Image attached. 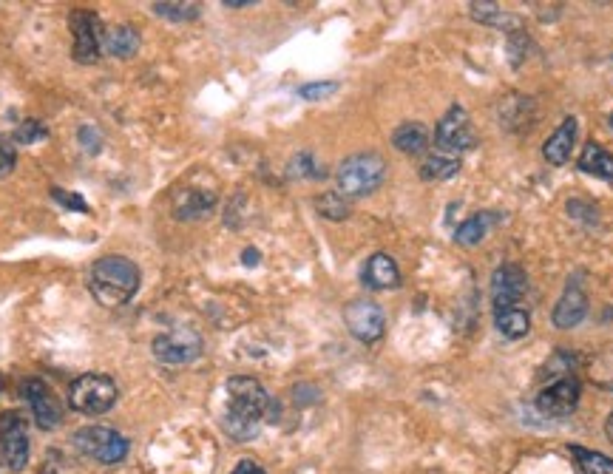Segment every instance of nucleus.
Listing matches in <instances>:
<instances>
[{
    "mask_svg": "<svg viewBox=\"0 0 613 474\" xmlns=\"http://www.w3.org/2000/svg\"><path fill=\"white\" fill-rule=\"evenodd\" d=\"M270 395L267 389L247 375H236L228 381V409L222 418V429L228 432L230 438L245 443L253 440L262 429V421L270 412Z\"/></svg>",
    "mask_w": 613,
    "mask_h": 474,
    "instance_id": "f257e3e1",
    "label": "nucleus"
},
{
    "mask_svg": "<svg viewBox=\"0 0 613 474\" xmlns=\"http://www.w3.org/2000/svg\"><path fill=\"white\" fill-rule=\"evenodd\" d=\"M88 290L103 307H123L140 290V267L125 256H103L91 264Z\"/></svg>",
    "mask_w": 613,
    "mask_h": 474,
    "instance_id": "f03ea898",
    "label": "nucleus"
},
{
    "mask_svg": "<svg viewBox=\"0 0 613 474\" xmlns=\"http://www.w3.org/2000/svg\"><path fill=\"white\" fill-rule=\"evenodd\" d=\"M386 179V159L375 151H364V154H352L347 157L338 171H335V182H338V194L355 199V196H369L372 191H378Z\"/></svg>",
    "mask_w": 613,
    "mask_h": 474,
    "instance_id": "7ed1b4c3",
    "label": "nucleus"
},
{
    "mask_svg": "<svg viewBox=\"0 0 613 474\" xmlns=\"http://www.w3.org/2000/svg\"><path fill=\"white\" fill-rule=\"evenodd\" d=\"M117 384L108 375L86 372L80 378H74L69 387V404L80 415H103L111 406L117 404Z\"/></svg>",
    "mask_w": 613,
    "mask_h": 474,
    "instance_id": "20e7f679",
    "label": "nucleus"
},
{
    "mask_svg": "<svg viewBox=\"0 0 613 474\" xmlns=\"http://www.w3.org/2000/svg\"><path fill=\"white\" fill-rule=\"evenodd\" d=\"M71 440H74L80 455L91 457L103 466H117L128 457L125 435H120L117 429H108V426H83L71 435Z\"/></svg>",
    "mask_w": 613,
    "mask_h": 474,
    "instance_id": "39448f33",
    "label": "nucleus"
},
{
    "mask_svg": "<svg viewBox=\"0 0 613 474\" xmlns=\"http://www.w3.org/2000/svg\"><path fill=\"white\" fill-rule=\"evenodd\" d=\"M151 350H154V358L162 364H171V367L191 364L202 355V335L191 327H171L151 341Z\"/></svg>",
    "mask_w": 613,
    "mask_h": 474,
    "instance_id": "423d86ee",
    "label": "nucleus"
},
{
    "mask_svg": "<svg viewBox=\"0 0 613 474\" xmlns=\"http://www.w3.org/2000/svg\"><path fill=\"white\" fill-rule=\"evenodd\" d=\"M0 463L9 472H23L29 463V429L20 412L0 415Z\"/></svg>",
    "mask_w": 613,
    "mask_h": 474,
    "instance_id": "0eeeda50",
    "label": "nucleus"
},
{
    "mask_svg": "<svg viewBox=\"0 0 613 474\" xmlns=\"http://www.w3.org/2000/svg\"><path fill=\"white\" fill-rule=\"evenodd\" d=\"M71 35H74V46L71 54L77 63H97L103 54V37H106V26L100 23V18L94 12L86 9H74L71 12Z\"/></svg>",
    "mask_w": 613,
    "mask_h": 474,
    "instance_id": "6e6552de",
    "label": "nucleus"
},
{
    "mask_svg": "<svg viewBox=\"0 0 613 474\" xmlns=\"http://www.w3.org/2000/svg\"><path fill=\"white\" fill-rule=\"evenodd\" d=\"M435 145H438V154H446V157H455V154L474 148V131L466 108L452 106L440 117L438 128H435Z\"/></svg>",
    "mask_w": 613,
    "mask_h": 474,
    "instance_id": "1a4fd4ad",
    "label": "nucleus"
},
{
    "mask_svg": "<svg viewBox=\"0 0 613 474\" xmlns=\"http://www.w3.org/2000/svg\"><path fill=\"white\" fill-rule=\"evenodd\" d=\"M579 395H582V387H579L577 375H562L557 381H551L548 387L540 389L534 406L545 418H568L577 409Z\"/></svg>",
    "mask_w": 613,
    "mask_h": 474,
    "instance_id": "9d476101",
    "label": "nucleus"
},
{
    "mask_svg": "<svg viewBox=\"0 0 613 474\" xmlns=\"http://www.w3.org/2000/svg\"><path fill=\"white\" fill-rule=\"evenodd\" d=\"M528 293V276L520 264H500L491 276V301L494 310L520 307Z\"/></svg>",
    "mask_w": 613,
    "mask_h": 474,
    "instance_id": "9b49d317",
    "label": "nucleus"
},
{
    "mask_svg": "<svg viewBox=\"0 0 613 474\" xmlns=\"http://www.w3.org/2000/svg\"><path fill=\"white\" fill-rule=\"evenodd\" d=\"M20 392H23V398H26V404L32 409V415H35V421L40 429L52 432V429L60 426V421H63V409H60V401H57V395H54L52 387H49L46 381H40V378H26L23 387H20Z\"/></svg>",
    "mask_w": 613,
    "mask_h": 474,
    "instance_id": "f8f14e48",
    "label": "nucleus"
},
{
    "mask_svg": "<svg viewBox=\"0 0 613 474\" xmlns=\"http://www.w3.org/2000/svg\"><path fill=\"white\" fill-rule=\"evenodd\" d=\"M344 324H347V330H350L358 341L372 344V341H378V338L384 335L386 316L375 301L358 299L350 301V304L344 307Z\"/></svg>",
    "mask_w": 613,
    "mask_h": 474,
    "instance_id": "ddd939ff",
    "label": "nucleus"
},
{
    "mask_svg": "<svg viewBox=\"0 0 613 474\" xmlns=\"http://www.w3.org/2000/svg\"><path fill=\"white\" fill-rule=\"evenodd\" d=\"M585 316H588V296H585L582 284H579L577 279H571L568 281V287H565V293L560 296V301H557V307H554V324H557L560 330H571V327H577Z\"/></svg>",
    "mask_w": 613,
    "mask_h": 474,
    "instance_id": "4468645a",
    "label": "nucleus"
},
{
    "mask_svg": "<svg viewBox=\"0 0 613 474\" xmlns=\"http://www.w3.org/2000/svg\"><path fill=\"white\" fill-rule=\"evenodd\" d=\"M361 281L367 284L369 290H395L401 284V270L392 256L386 253H375L369 256V262L364 264V273H361Z\"/></svg>",
    "mask_w": 613,
    "mask_h": 474,
    "instance_id": "2eb2a0df",
    "label": "nucleus"
},
{
    "mask_svg": "<svg viewBox=\"0 0 613 474\" xmlns=\"http://www.w3.org/2000/svg\"><path fill=\"white\" fill-rule=\"evenodd\" d=\"M577 117H565L562 125L545 140L543 145V157L551 162V165H565L571 159V151H574V142H577Z\"/></svg>",
    "mask_w": 613,
    "mask_h": 474,
    "instance_id": "dca6fc26",
    "label": "nucleus"
},
{
    "mask_svg": "<svg viewBox=\"0 0 613 474\" xmlns=\"http://www.w3.org/2000/svg\"><path fill=\"white\" fill-rule=\"evenodd\" d=\"M216 208V194L213 191H202V188H188V191H179L174 199V216L176 219H205L208 213Z\"/></svg>",
    "mask_w": 613,
    "mask_h": 474,
    "instance_id": "f3484780",
    "label": "nucleus"
},
{
    "mask_svg": "<svg viewBox=\"0 0 613 474\" xmlns=\"http://www.w3.org/2000/svg\"><path fill=\"white\" fill-rule=\"evenodd\" d=\"M429 142H432V134H429V128L423 123H403L398 125L395 134H392V145H395L401 154H409V157L423 154V151L429 148Z\"/></svg>",
    "mask_w": 613,
    "mask_h": 474,
    "instance_id": "a211bd4d",
    "label": "nucleus"
},
{
    "mask_svg": "<svg viewBox=\"0 0 613 474\" xmlns=\"http://www.w3.org/2000/svg\"><path fill=\"white\" fill-rule=\"evenodd\" d=\"M103 52L128 60L140 52V35L131 26H108L106 37H103Z\"/></svg>",
    "mask_w": 613,
    "mask_h": 474,
    "instance_id": "6ab92c4d",
    "label": "nucleus"
},
{
    "mask_svg": "<svg viewBox=\"0 0 613 474\" xmlns=\"http://www.w3.org/2000/svg\"><path fill=\"white\" fill-rule=\"evenodd\" d=\"M579 168L596 179H613V154L599 142H588L579 154Z\"/></svg>",
    "mask_w": 613,
    "mask_h": 474,
    "instance_id": "aec40b11",
    "label": "nucleus"
},
{
    "mask_svg": "<svg viewBox=\"0 0 613 474\" xmlns=\"http://www.w3.org/2000/svg\"><path fill=\"white\" fill-rule=\"evenodd\" d=\"M494 324L506 338L517 341V338H526L531 330V316L523 307H506V310H494Z\"/></svg>",
    "mask_w": 613,
    "mask_h": 474,
    "instance_id": "412c9836",
    "label": "nucleus"
},
{
    "mask_svg": "<svg viewBox=\"0 0 613 474\" xmlns=\"http://www.w3.org/2000/svg\"><path fill=\"white\" fill-rule=\"evenodd\" d=\"M494 222H497V216H494V213H477V216L466 219V222L457 228L455 242L463 247L480 245V242L486 239V233H489V228L494 225Z\"/></svg>",
    "mask_w": 613,
    "mask_h": 474,
    "instance_id": "4be33fe9",
    "label": "nucleus"
},
{
    "mask_svg": "<svg viewBox=\"0 0 613 474\" xmlns=\"http://www.w3.org/2000/svg\"><path fill=\"white\" fill-rule=\"evenodd\" d=\"M460 171V159L446 157V154H432V157L423 159L421 165V179L426 182H443V179H452Z\"/></svg>",
    "mask_w": 613,
    "mask_h": 474,
    "instance_id": "5701e85b",
    "label": "nucleus"
},
{
    "mask_svg": "<svg viewBox=\"0 0 613 474\" xmlns=\"http://www.w3.org/2000/svg\"><path fill=\"white\" fill-rule=\"evenodd\" d=\"M571 455L577 457L582 474H613V457L602 455V452H591L582 446H571Z\"/></svg>",
    "mask_w": 613,
    "mask_h": 474,
    "instance_id": "b1692460",
    "label": "nucleus"
},
{
    "mask_svg": "<svg viewBox=\"0 0 613 474\" xmlns=\"http://www.w3.org/2000/svg\"><path fill=\"white\" fill-rule=\"evenodd\" d=\"M316 208L324 219H333V222H341V219L350 216V202H347V196H341L338 191L318 196Z\"/></svg>",
    "mask_w": 613,
    "mask_h": 474,
    "instance_id": "393cba45",
    "label": "nucleus"
},
{
    "mask_svg": "<svg viewBox=\"0 0 613 474\" xmlns=\"http://www.w3.org/2000/svg\"><path fill=\"white\" fill-rule=\"evenodd\" d=\"M472 18L480 23H489V26H517V18L506 15L497 3H472Z\"/></svg>",
    "mask_w": 613,
    "mask_h": 474,
    "instance_id": "a878e982",
    "label": "nucleus"
},
{
    "mask_svg": "<svg viewBox=\"0 0 613 474\" xmlns=\"http://www.w3.org/2000/svg\"><path fill=\"white\" fill-rule=\"evenodd\" d=\"M151 9L165 20H193L199 18V3H151Z\"/></svg>",
    "mask_w": 613,
    "mask_h": 474,
    "instance_id": "bb28decb",
    "label": "nucleus"
},
{
    "mask_svg": "<svg viewBox=\"0 0 613 474\" xmlns=\"http://www.w3.org/2000/svg\"><path fill=\"white\" fill-rule=\"evenodd\" d=\"M46 137H49L46 125L37 123V120H23L15 131V142H20V145H32V142L46 140Z\"/></svg>",
    "mask_w": 613,
    "mask_h": 474,
    "instance_id": "cd10ccee",
    "label": "nucleus"
},
{
    "mask_svg": "<svg viewBox=\"0 0 613 474\" xmlns=\"http://www.w3.org/2000/svg\"><path fill=\"white\" fill-rule=\"evenodd\" d=\"M338 91V83L335 80H324V83H307V86L298 88V94L304 97V100H310V103H316V100H327L330 94H335Z\"/></svg>",
    "mask_w": 613,
    "mask_h": 474,
    "instance_id": "c85d7f7f",
    "label": "nucleus"
},
{
    "mask_svg": "<svg viewBox=\"0 0 613 474\" xmlns=\"http://www.w3.org/2000/svg\"><path fill=\"white\" fill-rule=\"evenodd\" d=\"M52 199L54 202H60L63 208H69V211H77V213H88L91 208H88V202L83 199V196L71 194V191H63V188H52Z\"/></svg>",
    "mask_w": 613,
    "mask_h": 474,
    "instance_id": "c756f323",
    "label": "nucleus"
},
{
    "mask_svg": "<svg viewBox=\"0 0 613 474\" xmlns=\"http://www.w3.org/2000/svg\"><path fill=\"white\" fill-rule=\"evenodd\" d=\"M313 168H316V159H313V154H298V157L290 162V174L293 176H313L316 174Z\"/></svg>",
    "mask_w": 613,
    "mask_h": 474,
    "instance_id": "7c9ffc66",
    "label": "nucleus"
},
{
    "mask_svg": "<svg viewBox=\"0 0 613 474\" xmlns=\"http://www.w3.org/2000/svg\"><path fill=\"white\" fill-rule=\"evenodd\" d=\"M15 162H18L15 148H12V145H6V142H0V179L15 171Z\"/></svg>",
    "mask_w": 613,
    "mask_h": 474,
    "instance_id": "2f4dec72",
    "label": "nucleus"
},
{
    "mask_svg": "<svg viewBox=\"0 0 613 474\" xmlns=\"http://www.w3.org/2000/svg\"><path fill=\"white\" fill-rule=\"evenodd\" d=\"M77 137H80V142H83V148H86V142H91V148H88L91 154H97V151H100V134H97L91 125H83V128L77 131Z\"/></svg>",
    "mask_w": 613,
    "mask_h": 474,
    "instance_id": "473e14b6",
    "label": "nucleus"
},
{
    "mask_svg": "<svg viewBox=\"0 0 613 474\" xmlns=\"http://www.w3.org/2000/svg\"><path fill=\"white\" fill-rule=\"evenodd\" d=\"M230 474H267V472H264L256 460H239V466H236Z\"/></svg>",
    "mask_w": 613,
    "mask_h": 474,
    "instance_id": "72a5a7b5",
    "label": "nucleus"
},
{
    "mask_svg": "<svg viewBox=\"0 0 613 474\" xmlns=\"http://www.w3.org/2000/svg\"><path fill=\"white\" fill-rule=\"evenodd\" d=\"M242 262H245L247 267H256V264H259V250H245V253H242Z\"/></svg>",
    "mask_w": 613,
    "mask_h": 474,
    "instance_id": "f704fd0d",
    "label": "nucleus"
},
{
    "mask_svg": "<svg viewBox=\"0 0 613 474\" xmlns=\"http://www.w3.org/2000/svg\"><path fill=\"white\" fill-rule=\"evenodd\" d=\"M228 9H245V6H253V0H225Z\"/></svg>",
    "mask_w": 613,
    "mask_h": 474,
    "instance_id": "c9c22d12",
    "label": "nucleus"
},
{
    "mask_svg": "<svg viewBox=\"0 0 613 474\" xmlns=\"http://www.w3.org/2000/svg\"><path fill=\"white\" fill-rule=\"evenodd\" d=\"M605 435H608V440L613 443V412H611V418H608V423H605Z\"/></svg>",
    "mask_w": 613,
    "mask_h": 474,
    "instance_id": "e433bc0d",
    "label": "nucleus"
},
{
    "mask_svg": "<svg viewBox=\"0 0 613 474\" xmlns=\"http://www.w3.org/2000/svg\"><path fill=\"white\" fill-rule=\"evenodd\" d=\"M611 128H613V114H611Z\"/></svg>",
    "mask_w": 613,
    "mask_h": 474,
    "instance_id": "4c0bfd02",
    "label": "nucleus"
},
{
    "mask_svg": "<svg viewBox=\"0 0 613 474\" xmlns=\"http://www.w3.org/2000/svg\"><path fill=\"white\" fill-rule=\"evenodd\" d=\"M0 389H3V381H0Z\"/></svg>",
    "mask_w": 613,
    "mask_h": 474,
    "instance_id": "58836bf2",
    "label": "nucleus"
}]
</instances>
